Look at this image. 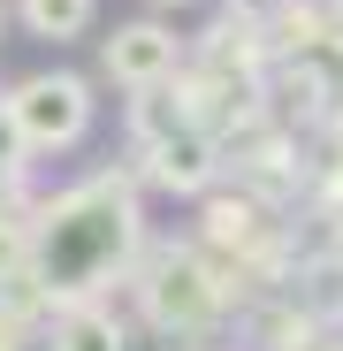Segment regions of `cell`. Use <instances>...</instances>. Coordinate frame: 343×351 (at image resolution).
<instances>
[{"instance_id": "cell-1", "label": "cell", "mask_w": 343, "mask_h": 351, "mask_svg": "<svg viewBox=\"0 0 343 351\" xmlns=\"http://www.w3.org/2000/svg\"><path fill=\"white\" fill-rule=\"evenodd\" d=\"M138 191L130 176H84L62 199H46L31 214V252L23 275L46 290V306H84L123 275V260L138 252Z\"/></svg>"}, {"instance_id": "cell-2", "label": "cell", "mask_w": 343, "mask_h": 351, "mask_svg": "<svg viewBox=\"0 0 343 351\" xmlns=\"http://www.w3.org/2000/svg\"><path fill=\"white\" fill-rule=\"evenodd\" d=\"M229 298H237V267H221L214 252L183 245V252H160V260H153L145 306H153V321H160L168 336H206V328L229 313Z\"/></svg>"}, {"instance_id": "cell-3", "label": "cell", "mask_w": 343, "mask_h": 351, "mask_svg": "<svg viewBox=\"0 0 343 351\" xmlns=\"http://www.w3.org/2000/svg\"><path fill=\"white\" fill-rule=\"evenodd\" d=\"M0 107H8V123H16V138H23L31 153H62V145H77V138L92 130V84L69 77V69L23 77Z\"/></svg>"}, {"instance_id": "cell-4", "label": "cell", "mask_w": 343, "mask_h": 351, "mask_svg": "<svg viewBox=\"0 0 343 351\" xmlns=\"http://www.w3.org/2000/svg\"><path fill=\"white\" fill-rule=\"evenodd\" d=\"M99 62H107V77L123 84V92H153V84H168L183 69V38L168 31V23H123L107 46H99Z\"/></svg>"}, {"instance_id": "cell-5", "label": "cell", "mask_w": 343, "mask_h": 351, "mask_svg": "<svg viewBox=\"0 0 343 351\" xmlns=\"http://www.w3.org/2000/svg\"><path fill=\"white\" fill-rule=\"evenodd\" d=\"M138 145H145V160H153V176H160L168 191H206L214 176H221V145L199 123H168V130H153Z\"/></svg>"}, {"instance_id": "cell-6", "label": "cell", "mask_w": 343, "mask_h": 351, "mask_svg": "<svg viewBox=\"0 0 343 351\" xmlns=\"http://www.w3.org/2000/svg\"><path fill=\"white\" fill-rule=\"evenodd\" d=\"M46 351H130V336H123V321H114L99 298H84V306H53Z\"/></svg>"}, {"instance_id": "cell-7", "label": "cell", "mask_w": 343, "mask_h": 351, "mask_svg": "<svg viewBox=\"0 0 343 351\" xmlns=\"http://www.w3.org/2000/svg\"><path fill=\"white\" fill-rule=\"evenodd\" d=\"M16 8H23V31H31V38H53V46H62V38H84V31H92L99 0H16Z\"/></svg>"}, {"instance_id": "cell-8", "label": "cell", "mask_w": 343, "mask_h": 351, "mask_svg": "<svg viewBox=\"0 0 343 351\" xmlns=\"http://www.w3.org/2000/svg\"><path fill=\"white\" fill-rule=\"evenodd\" d=\"M0 351H23V321H8V313H0Z\"/></svg>"}, {"instance_id": "cell-9", "label": "cell", "mask_w": 343, "mask_h": 351, "mask_svg": "<svg viewBox=\"0 0 343 351\" xmlns=\"http://www.w3.org/2000/svg\"><path fill=\"white\" fill-rule=\"evenodd\" d=\"M153 8H183V0H153Z\"/></svg>"}]
</instances>
